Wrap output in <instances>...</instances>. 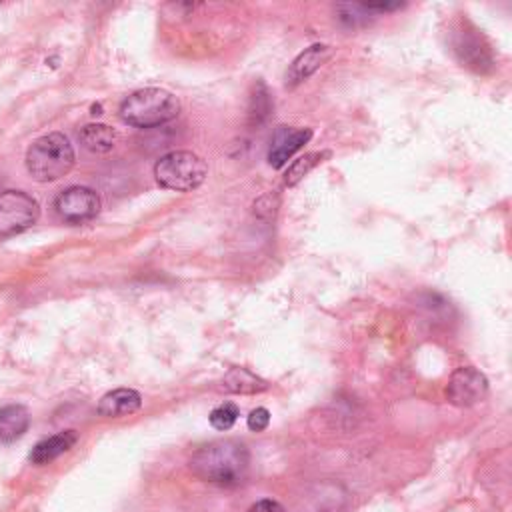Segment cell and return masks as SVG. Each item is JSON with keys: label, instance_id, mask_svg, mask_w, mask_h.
Segmentation results:
<instances>
[{"label": "cell", "instance_id": "1", "mask_svg": "<svg viewBox=\"0 0 512 512\" xmlns=\"http://www.w3.org/2000/svg\"><path fill=\"white\" fill-rule=\"evenodd\" d=\"M191 470L204 483L226 488L240 486L248 478L250 453L243 443L233 438L208 443L193 455Z\"/></svg>", "mask_w": 512, "mask_h": 512}, {"label": "cell", "instance_id": "2", "mask_svg": "<svg viewBox=\"0 0 512 512\" xmlns=\"http://www.w3.org/2000/svg\"><path fill=\"white\" fill-rule=\"evenodd\" d=\"M181 100L164 89H141L120 104V119L137 129H154L179 117Z\"/></svg>", "mask_w": 512, "mask_h": 512}, {"label": "cell", "instance_id": "3", "mask_svg": "<svg viewBox=\"0 0 512 512\" xmlns=\"http://www.w3.org/2000/svg\"><path fill=\"white\" fill-rule=\"evenodd\" d=\"M75 161V149L62 132H50L37 139L26 152V169L38 183H52L67 176Z\"/></svg>", "mask_w": 512, "mask_h": 512}, {"label": "cell", "instance_id": "4", "mask_svg": "<svg viewBox=\"0 0 512 512\" xmlns=\"http://www.w3.org/2000/svg\"><path fill=\"white\" fill-rule=\"evenodd\" d=\"M208 176V166L191 151H172L154 164V179L166 191L188 193L201 186Z\"/></svg>", "mask_w": 512, "mask_h": 512}, {"label": "cell", "instance_id": "5", "mask_svg": "<svg viewBox=\"0 0 512 512\" xmlns=\"http://www.w3.org/2000/svg\"><path fill=\"white\" fill-rule=\"evenodd\" d=\"M453 52L463 67L475 70V72H488L495 67V55L490 48L488 40L480 30L468 23L461 20L453 33Z\"/></svg>", "mask_w": 512, "mask_h": 512}, {"label": "cell", "instance_id": "6", "mask_svg": "<svg viewBox=\"0 0 512 512\" xmlns=\"http://www.w3.org/2000/svg\"><path fill=\"white\" fill-rule=\"evenodd\" d=\"M40 216L37 198L25 191L0 193V236H10L26 231Z\"/></svg>", "mask_w": 512, "mask_h": 512}, {"label": "cell", "instance_id": "7", "mask_svg": "<svg viewBox=\"0 0 512 512\" xmlns=\"http://www.w3.org/2000/svg\"><path fill=\"white\" fill-rule=\"evenodd\" d=\"M55 211L67 223H87L99 214L100 196L87 186H68L57 194Z\"/></svg>", "mask_w": 512, "mask_h": 512}, {"label": "cell", "instance_id": "8", "mask_svg": "<svg viewBox=\"0 0 512 512\" xmlns=\"http://www.w3.org/2000/svg\"><path fill=\"white\" fill-rule=\"evenodd\" d=\"M488 394L486 376L475 367L456 369L446 384V399L455 406L468 409L485 401Z\"/></svg>", "mask_w": 512, "mask_h": 512}, {"label": "cell", "instance_id": "9", "mask_svg": "<svg viewBox=\"0 0 512 512\" xmlns=\"http://www.w3.org/2000/svg\"><path fill=\"white\" fill-rule=\"evenodd\" d=\"M312 139L310 129H292V127H278L270 141L268 151V164L273 169H282L288 161L295 156L302 146Z\"/></svg>", "mask_w": 512, "mask_h": 512}, {"label": "cell", "instance_id": "10", "mask_svg": "<svg viewBox=\"0 0 512 512\" xmlns=\"http://www.w3.org/2000/svg\"><path fill=\"white\" fill-rule=\"evenodd\" d=\"M330 58V47L327 45H312L307 50H302L300 55L292 60L285 75V85L287 89H295L302 85L307 78H310L315 72L325 65Z\"/></svg>", "mask_w": 512, "mask_h": 512}, {"label": "cell", "instance_id": "11", "mask_svg": "<svg viewBox=\"0 0 512 512\" xmlns=\"http://www.w3.org/2000/svg\"><path fill=\"white\" fill-rule=\"evenodd\" d=\"M142 396L132 389H117L107 392L99 402V414L104 419H120L141 411Z\"/></svg>", "mask_w": 512, "mask_h": 512}, {"label": "cell", "instance_id": "12", "mask_svg": "<svg viewBox=\"0 0 512 512\" xmlns=\"http://www.w3.org/2000/svg\"><path fill=\"white\" fill-rule=\"evenodd\" d=\"M77 441H78V434L75 431H65L55 436H48L33 448V453H30V463L37 466H45L52 461H57L58 456L68 453L70 448L77 444Z\"/></svg>", "mask_w": 512, "mask_h": 512}, {"label": "cell", "instance_id": "13", "mask_svg": "<svg viewBox=\"0 0 512 512\" xmlns=\"http://www.w3.org/2000/svg\"><path fill=\"white\" fill-rule=\"evenodd\" d=\"M30 426V414L23 404H8L0 409V443H15Z\"/></svg>", "mask_w": 512, "mask_h": 512}, {"label": "cell", "instance_id": "14", "mask_svg": "<svg viewBox=\"0 0 512 512\" xmlns=\"http://www.w3.org/2000/svg\"><path fill=\"white\" fill-rule=\"evenodd\" d=\"M78 139L87 151H90L94 154H104L114 149L119 134H117V131L110 129L109 124L97 122V124H87V127H82Z\"/></svg>", "mask_w": 512, "mask_h": 512}, {"label": "cell", "instance_id": "15", "mask_svg": "<svg viewBox=\"0 0 512 512\" xmlns=\"http://www.w3.org/2000/svg\"><path fill=\"white\" fill-rule=\"evenodd\" d=\"M273 97H270V90L263 80H256L253 92H250L248 100V124L253 129H260L263 124L270 119L273 114Z\"/></svg>", "mask_w": 512, "mask_h": 512}, {"label": "cell", "instance_id": "16", "mask_svg": "<svg viewBox=\"0 0 512 512\" xmlns=\"http://www.w3.org/2000/svg\"><path fill=\"white\" fill-rule=\"evenodd\" d=\"M223 389L233 394H256L268 389V382L246 369H231L223 379Z\"/></svg>", "mask_w": 512, "mask_h": 512}, {"label": "cell", "instance_id": "17", "mask_svg": "<svg viewBox=\"0 0 512 512\" xmlns=\"http://www.w3.org/2000/svg\"><path fill=\"white\" fill-rule=\"evenodd\" d=\"M329 156H330L329 151L308 152L305 156H300L298 161H295L288 166V171L285 174V184L297 186L302 179H305V176H308L312 171H315L320 162H325V159H329Z\"/></svg>", "mask_w": 512, "mask_h": 512}, {"label": "cell", "instance_id": "18", "mask_svg": "<svg viewBox=\"0 0 512 512\" xmlns=\"http://www.w3.org/2000/svg\"><path fill=\"white\" fill-rule=\"evenodd\" d=\"M240 411L235 402H223L211 413V424L216 431H231L235 423L238 421Z\"/></svg>", "mask_w": 512, "mask_h": 512}, {"label": "cell", "instance_id": "19", "mask_svg": "<svg viewBox=\"0 0 512 512\" xmlns=\"http://www.w3.org/2000/svg\"><path fill=\"white\" fill-rule=\"evenodd\" d=\"M246 424L253 433H263V431H266L268 424H270V413L260 406V409H255L253 413L248 414Z\"/></svg>", "mask_w": 512, "mask_h": 512}, {"label": "cell", "instance_id": "20", "mask_svg": "<svg viewBox=\"0 0 512 512\" xmlns=\"http://www.w3.org/2000/svg\"><path fill=\"white\" fill-rule=\"evenodd\" d=\"M248 512H287V510L282 508V507L277 503V500L265 498V500H258L256 505L250 507Z\"/></svg>", "mask_w": 512, "mask_h": 512}]
</instances>
